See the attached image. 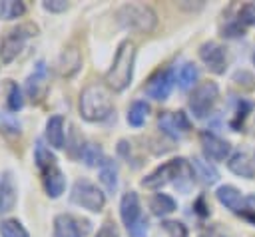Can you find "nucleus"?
I'll return each instance as SVG.
<instances>
[{"mask_svg":"<svg viewBox=\"0 0 255 237\" xmlns=\"http://www.w3.org/2000/svg\"><path fill=\"white\" fill-rule=\"evenodd\" d=\"M133 62H135V46L129 40H124L116 50V56L112 60L110 70L106 72V84L110 90L124 92L131 84Z\"/></svg>","mask_w":255,"mask_h":237,"instance_id":"1","label":"nucleus"},{"mask_svg":"<svg viewBox=\"0 0 255 237\" xmlns=\"http://www.w3.org/2000/svg\"><path fill=\"white\" fill-rule=\"evenodd\" d=\"M80 116L86 121H104L114 114L110 92L102 84H90L80 94Z\"/></svg>","mask_w":255,"mask_h":237,"instance_id":"2","label":"nucleus"},{"mask_svg":"<svg viewBox=\"0 0 255 237\" xmlns=\"http://www.w3.org/2000/svg\"><path fill=\"white\" fill-rule=\"evenodd\" d=\"M116 20L122 28L131 30V32H139V34H149L157 24L155 12L145 4H124V6H120L118 12H116Z\"/></svg>","mask_w":255,"mask_h":237,"instance_id":"3","label":"nucleus"},{"mask_svg":"<svg viewBox=\"0 0 255 237\" xmlns=\"http://www.w3.org/2000/svg\"><path fill=\"white\" fill-rule=\"evenodd\" d=\"M38 34V26L32 24V22H24L16 28H12L10 32H6L2 38H0V60L2 64H10L24 48L26 40L36 36Z\"/></svg>","mask_w":255,"mask_h":237,"instance_id":"4","label":"nucleus"},{"mask_svg":"<svg viewBox=\"0 0 255 237\" xmlns=\"http://www.w3.org/2000/svg\"><path fill=\"white\" fill-rule=\"evenodd\" d=\"M70 201H72L74 205L82 207V209H88V211H92V213H98V211H102L104 205H106V195H104V191H102L96 183H92L90 179L80 177V179H76V183L72 185Z\"/></svg>","mask_w":255,"mask_h":237,"instance_id":"5","label":"nucleus"},{"mask_svg":"<svg viewBox=\"0 0 255 237\" xmlns=\"http://www.w3.org/2000/svg\"><path fill=\"white\" fill-rule=\"evenodd\" d=\"M183 175H189V171L185 169V159L177 157V159H169V161L161 163L151 173H147L141 179V185L147 189H161L163 185H167L171 181L177 183L179 179H183Z\"/></svg>","mask_w":255,"mask_h":237,"instance_id":"6","label":"nucleus"},{"mask_svg":"<svg viewBox=\"0 0 255 237\" xmlns=\"http://www.w3.org/2000/svg\"><path fill=\"white\" fill-rule=\"evenodd\" d=\"M219 98V88L215 82H201L195 86V90L191 92L189 100H187V108L193 114V118L203 119L215 106Z\"/></svg>","mask_w":255,"mask_h":237,"instance_id":"7","label":"nucleus"},{"mask_svg":"<svg viewBox=\"0 0 255 237\" xmlns=\"http://www.w3.org/2000/svg\"><path fill=\"white\" fill-rule=\"evenodd\" d=\"M157 127L171 139H179L191 129V121L185 112H161L157 118Z\"/></svg>","mask_w":255,"mask_h":237,"instance_id":"8","label":"nucleus"},{"mask_svg":"<svg viewBox=\"0 0 255 237\" xmlns=\"http://www.w3.org/2000/svg\"><path fill=\"white\" fill-rule=\"evenodd\" d=\"M48 66L44 60H38L34 72L26 78V96L32 102H42L48 94Z\"/></svg>","mask_w":255,"mask_h":237,"instance_id":"9","label":"nucleus"},{"mask_svg":"<svg viewBox=\"0 0 255 237\" xmlns=\"http://www.w3.org/2000/svg\"><path fill=\"white\" fill-rule=\"evenodd\" d=\"M90 229L88 221H80L70 213H60L54 217L52 237H84Z\"/></svg>","mask_w":255,"mask_h":237,"instance_id":"10","label":"nucleus"},{"mask_svg":"<svg viewBox=\"0 0 255 237\" xmlns=\"http://www.w3.org/2000/svg\"><path fill=\"white\" fill-rule=\"evenodd\" d=\"M227 167L231 173H235L239 177L253 179L255 177V149L253 147H239L233 155H229Z\"/></svg>","mask_w":255,"mask_h":237,"instance_id":"11","label":"nucleus"},{"mask_svg":"<svg viewBox=\"0 0 255 237\" xmlns=\"http://www.w3.org/2000/svg\"><path fill=\"white\" fill-rule=\"evenodd\" d=\"M173 70L171 68H165V70H157L145 84V94L157 102H163L167 100V96L171 94V88H173Z\"/></svg>","mask_w":255,"mask_h":237,"instance_id":"12","label":"nucleus"},{"mask_svg":"<svg viewBox=\"0 0 255 237\" xmlns=\"http://www.w3.org/2000/svg\"><path fill=\"white\" fill-rule=\"evenodd\" d=\"M199 58L201 62L207 66V70L211 74H223L225 68H227V54H225V48L219 46L217 42H205L201 44L199 48Z\"/></svg>","mask_w":255,"mask_h":237,"instance_id":"13","label":"nucleus"},{"mask_svg":"<svg viewBox=\"0 0 255 237\" xmlns=\"http://www.w3.org/2000/svg\"><path fill=\"white\" fill-rule=\"evenodd\" d=\"M199 141H201L205 157L211 159V161H223V159H227V155L231 151L229 141L221 139L219 135H215L211 131H201L199 133Z\"/></svg>","mask_w":255,"mask_h":237,"instance_id":"14","label":"nucleus"},{"mask_svg":"<svg viewBox=\"0 0 255 237\" xmlns=\"http://www.w3.org/2000/svg\"><path fill=\"white\" fill-rule=\"evenodd\" d=\"M18 201V189L12 171H2L0 175V215L8 213L16 207Z\"/></svg>","mask_w":255,"mask_h":237,"instance_id":"15","label":"nucleus"},{"mask_svg":"<svg viewBox=\"0 0 255 237\" xmlns=\"http://www.w3.org/2000/svg\"><path fill=\"white\" fill-rule=\"evenodd\" d=\"M42 185H44V191H46V195L50 199H58L66 191V175H64V171L58 165L46 169L42 173Z\"/></svg>","mask_w":255,"mask_h":237,"instance_id":"16","label":"nucleus"},{"mask_svg":"<svg viewBox=\"0 0 255 237\" xmlns=\"http://www.w3.org/2000/svg\"><path fill=\"white\" fill-rule=\"evenodd\" d=\"M215 195H217V201L227 209H231L233 213H243L247 207V197H243L241 191L233 185H221L215 191Z\"/></svg>","mask_w":255,"mask_h":237,"instance_id":"17","label":"nucleus"},{"mask_svg":"<svg viewBox=\"0 0 255 237\" xmlns=\"http://www.w3.org/2000/svg\"><path fill=\"white\" fill-rule=\"evenodd\" d=\"M120 217H122V223L129 229L139 217H141V209H139V197L135 191H128L122 195V201H120Z\"/></svg>","mask_w":255,"mask_h":237,"instance_id":"18","label":"nucleus"},{"mask_svg":"<svg viewBox=\"0 0 255 237\" xmlns=\"http://www.w3.org/2000/svg\"><path fill=\"white\" fill-rule=\"evenodd\" d=\"M46 141L50 147L54 149H62L66 145V131H64V116L56 114V116H50L48 121H46Z\"/></svg>","mask_w":255,"mask_h":237,"instance_id":"19","label":"nucleus"},{"mask_svg":"<svg viewBox=\"0 0 255 237\" xmlns=\"http://www.w3.org/2000/svg\"><path fill=\"white\" fill-rule=\"evenodd\" d=\"M189 163H191V171L195 173V177H197L201 183H205V185H213V183H217V179H219V171L215 169L213 163L205 161L203 157H191Z\"/></svg>","mask_w":255,"mask_h":237,"instance_id":"20","label":"nucleus"},{"mask_svg":"<svg viewBox=\"0 0 255 237\" xmlns=\"http://www.w3.org/2000/svg\"><path fill=\"white\" fill-rule=\"evenodd\" d=\"M58 66H60V74H62V76H74V74L80 70V66H82L80 50L74 48V46L64 48V52L60 54Z\"/></svg>","mask_w":255,"mask_h":237,"instance_id":"21","label":"nucleus"},{"mask_svg":"<svg viewBox=\"0 0 255 237\" xmlns=\"http://www.w3.org/2000/svg\"><path fill=\"white\" fill-rule=\"evenodd\" d=\"M149 209H151V213L155 217H165V215H169V213H173L177 209V203L167 193H155L149 199Z\"/></svg>","mask_w":255,"mask_h":237,"instance_id":"22","label":"nucleus"},{"mask_svg":"<svg viewBox=\"0 0 255 237\" xmlns=\"http://www.w3.org/2000/svg\"><path fill=\"white\" fill-rule=\"evenodd\" d=\"M100 181L108 193H114L118 189V165L114 159L106 157L104 163L100 165Z\"/></svg>","mask_w":255,"mask_h":237,"instance_id":"23","label":"nucleus"},{"mask_svg":"<svg viewBox=\"0 0 255 237\" xmlns=\"http://www.w3.org/2000/svg\"><path fill=\"white\" fill-rule=\"evenodd\" d=\"M34 161H36V167L40 169V173H44L46 169L58 165L56 155H54V153L50 151V147H46L42 141H38L36 147H34Z\"/></svg>","mask_w":255,"mask_h":237,"instance_id":"24","label":"nucleus"},{"mask_svg":"<svg viewBox=\"0 0 255 237\" xmlns=\"http://www.w3.org/2000/svg\"><path fill=\"white\" fill-rule=\"evenodd\" d=\"M147 114H149V106L141 100H135L128 110V123L133 127H141L147 119Z\"/></svg>","mask_w":255,"mask_h":237,"instance_id":"25","label":"nucleus"},{"mask_svg":"<svg viewBox=\"0 0 255 237\" xmlns=\"http://www.w3.org/2000/svg\"><path fill=\"white\" fill-rule=\"evenodd\" d=\"M197 78H199L197 66L191 64V62L183 64V66L179 68V72H177V86H179V90H189V88L197 82Z\"/></svg>","mask_w":255,"mask_h":237,"instance_id":"26","label":"nucleus"},{"mask_svg":"<svg viewBox=\"0 0 255 237\" xmlns=\"http://www.w3.org/2000/svg\"><path fill=\"white\" fill-rule=\"evenodd\" d=\"M6 88H8V94H6V108L10 112H20L24 108V94L20 90V86L12 80H6Z\"/></svg>","mask_w":255,"mask_h":237,"instance_id":"27","label":"nucleus"},{"mask_svg":"<svg viewBox=\"0 0 255 237\" xmlns=\"http://www.w3.org/2000/svg\"><path fill=\"white\" fill-rule=\"evenodd\" d=\"M26 12L24 2L20 0H2L0 2V20H14Z\"/></svg>","mask_w":255,"mask_h":237,"instance_id":"28","label":"nucleus"},{"mask_svg":"<svg viewBox=\"0 0 255 237\" xmlns=\"http://www.w3.org/2000/svg\"><path fill=\"white\" fill-rule=\"evenodd\" d=\"M0 235L2 237H30L28 229L18 219H2V223H0Z\"/></svg>","mask_w":255,"mask_h":237,"instance_id":"29","label":"nucleus"},{"mask_svg":"<svg viewBox=\"0 0 255 237\" xmlns=\"http://www.w3.org/2000/svg\"><path fill=\"white\" fill-rule=\"evenodd\" d=\"M104 151L98 143H86L84 151H82V161L88 165V167H98L104 163Z\"/></svg>","mask_w":255,"mask_h":237,"instance_id":"30","label":"nucleus"},{"mask_svg":"<svg viewBox=\"0 0 255 237\" xmlns=\"http://www.w3.org/2000/svg\"><path fill=\"white\" fill-rule=\"evenodd\" d=\"M237 22L245 24V26H255V2H247L241 6Z\"/></svg>","mask_w":255,"mask_h":237,"instance_id":"31","label":"nucleus"},{"mask_svg":"<svg viewBox=\"0 0 255 237\" xmlns=\"http://www.w3.org/2000/svg\"><path fill=\"white\" fill-rule=\"evenodd\" d=\"M161 227L169 237H187V227L181 221H169L167 219L161 223Z\"/></svg>","mask_w":255,"mask_h":237,"instance_id":"32","label":"nucleus"},{"mask_svg":"<svg viewBox=\"0 0 255 237\" xmlns=\"http://www.w3.org/2000/svg\"><path fill=\"white\" fill-rule=\"evenodd\" d=\"M66 145H68V151H70V157H82V151H84V147L86 145H82V137L78 135V131H76V127H72V137L70 139H66Z\"/></svg>","mask_w":255,"mask_h":237,"instance_id":"33","label":"nucleus"},{"mask_svg":"<svg viewBox=\"0 0 255 237\" xmlns=\"http://www.w3.org/2000/svg\"><path fill=\"white\" fill-rule=\"evenodd\" d=\"M0 125L4 131H10V133H20V129H22V125L14 114H2L0 112Z\"/></svg>","mask_w":255,"mask_h":237,"instance_id":"34","label":"nucleus"},{"mask_svg":"<svg viewBox=\"0 0 255 237\" xmlns=\"http://www.w3.org/2000/svg\"><path fill=\"white\" fill-rule=\"evenodd\" d=\"M68 2L66 0H44L42 2V8L46 12H54V14H60V12H66L68 10Z\"/></svg>","mask_w":255,"mask_h":237,"instance_id":"35","label":"nucleus"},{"mask_svg":"<svg viewBox=\"0 0 255 237\" xmlns=\"http://www.w3.org/2000/svg\"><path fill=\"white\" fill-rule=\"evenodd\" d=\"M129 237H147V219L145 217H139L129 229H128Z\"/></svg>","mask_w":255,"mask_h":237,"instance_id":"36","label":"nucleus"},{"mask_svg":"<svg viewBox=\"0 0 255 237\" xmlns=\"http://www.w3.org/2000/svg\"><path fill=\"white\" fill-rule=\"evenodd\" d=\"M96 237H120V231H118V225L114 221H104L102 227L98 229Z\"/></svg>","mask_w":255,"mask_h":237,"instance_id":"37","label":"nucleus"},{"mask_svg":"<svg viewBox=\"0 0 255 237\" xmlns=\"http://www.w3.org/2000/svg\"><path fill=\"white\" fill-rule=\"evenodd\" d=\"M247 112H249V104H247V102H239V104H237V110H235V119L231 121V127H233V129L239 127V119L243 121L245 116H247Z\"/></svg>","mask_w":255,"mask_h":237,"instance_id":"38","label":"nucleus"},{"mask_svg":"<svg viewBox=\"0 0 255 237\" xmlns=\"http://www.w3.org/2000/svg\"><path fill=\"white\" fill-rule=\"evenodd\" d=\"M197 237H227V235H225V233H223L219 227H215V225H209V227L201 229Z\"/></svg>","mask_w":255,"mask_h":237,"instance_id":"39","label":"nucleus"},{"mask_svg":"<svg viewBox=\"0 0 255 237\" xmlns=\"http://www.w3.org/2000/svg\"><path fill=\"white\" fill-rule=\"evenodd\" d=\"M193 209H195V213H197L199 217H207V215H209V207H205V197H203V195L197 197V201L193 203Z\"/></svg>","mask_w":255,"mask_h":237,"instance_id":"40","label":"nucleus"},{"mask_svg":"<svg viewBox=\"0 0 255 237\" xmlns=\"http://www.w3.org/2000/svg\"><path fill=\"white\" fill-rule=\"evenodd\" d=\"M243 217H245V219H249V221H253V223H255V211H253V213H245V215H243Z\"/></svg>","mask_w":255,"mask_h":237,"instance_id":"41","label":"nucleus"},{"mask_svg":"<svg viewBox=\"0 0 255 237\" xmlns=\"http://www.w3.org/2000/svg\"><path fill=\"white\" fill-rule=\"evenodd\" d=\"M253 64H255V52H253Z\"/></svg>","mask_w":255,"mask_h":237,"instance_id":"42","label":"nucleus"}]
</instances>
